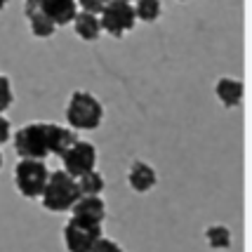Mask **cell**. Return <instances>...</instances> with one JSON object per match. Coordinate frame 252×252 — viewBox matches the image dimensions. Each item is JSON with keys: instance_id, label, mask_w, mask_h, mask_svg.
<instances>
[{"instance_id": "cell-19", "label": "cell", "mask_w": 252, "mask_h": 252, "mask_svg": "<svg viewBox=\"0 0 252 252\" xmlns=\"http://www.w3.org/2000/svg\"><path fill=\"white\" fill-rule=\"evenodd\" d=\"M78 7L83 12H90V14H99V12L106 7V2L109 0H76Z\"/></svg>"}, {"instance_id": "cell-12", "label": "cell", "mask_w": 252, "mask_h": 252, "mask_svg": "<svg viewBox=\"0 0 252 252\" xmlns=\"http://www.w3.org/2000/svg\"><path fill=\"white\" fill-rule=\"evenodd\" d=\"M215 92H217V97L224 106H238L243 101V94H245V88H243L241 80H236V78H220L217 80V85H215Z\"/></svg>"}, {"instance_id": "cell-7", "label": "cell", "mask_w": 252, "mask_h": 252, "mask_svg": "<svg viewBox=\"0 0 252 252\" xmlns=\"http://www.w3.org/2000/svg\"><path fill=\"white\" fill-rule=\"evenodd\" d=\"M101 238V224H90L83 220H71L64 226V243L68 252H92L94 243Z\"/></svg>"}, {"instance_id": "cell-23", "label": "cell", "mask_w": 252, "mask_h": 252, "mask_svg": "<svg viewBox=\"0 0 252 252\" xmlns=\"http://www.w3.org/2000/svg\"><path fill=\"white\" fill-rule=\"evenodd\" d=\"M5 5H7V0H0V10H2V7H5Z\"/></svg>"}, {"instance_id": "cell-2", "label": "cell", "mask_w": 252, "mask_h": 252, "mask_svg": "<svg viewBox=\"0 0 252 252\" xmlns=\"http://www.w3.org/2000/svg\"><path fill=\"white\" fill-rule=\"evenodd\" d=\"M78 198H80V191H78V184L73 177L66 175L64 170L50 172L47 184H45L43 193H40V203H43L45 210H50V212H66V210L73 208V203Z\"/></svg>"}, {"instance_id": "cell-11", "label": "cell", "mask_w": 252, "mask_h": 252, "mask_svg": "<svg viewBox=\"0 0 252 252\" xmlns=\"http://www.w3.org/2000/svg\"><path fill=\"white\" fill-rule=\"evenodd\" d=\"M76 132L71 127H64V125H57V123H47V144H50V156H62L76 142Z\"/></svg>"}, {"instance_id": "cell-25", "label": "cell", "mask_w": 252, "mask_h": 252, "mask_svg": "<svg viewBox=\"0 0 252 252\" xmlns=\"http://www.w3.org/2000/svg\"><path fill=\"white\" fill-rule=\"evenodd\" d=\"M123 2H132V0H123Z\"/></svg>"}, {"instance_id": "cell-14", "label": "cell", "mask_w": 252, "mask_h": 252, "mask_svg": "<svg viewBox=\"0 0 252 252\" xmlns=\"http://www.w3.org/2000/svg\"><path fill=\"white\" fill-rule=\"evenodd\" d=\"M76 184H78L80 196H99V193L104 191V177L99 175L97 170H92V172H88V175L78 177Z\"/></svg>"}, {"instance_id": "cell-18", "label": "cell", "mask_w": 252, "mask_h": 252, "mask_svg": "<svg viewBox=\"0 0 252 252\" xmlns=\"http://www.w3.org/2000/svg\"><path fill=\"white\" fill-rule=\"evenodd\" d=\"M14 101V92H12V83L7 76L0 73V116L10 109V104Z\"/></svg>"}, {"instance_id": "cell-8", "label": "cell", "mask_w": 252, "mask_h": 252, "mask_svg": "<svg viewBox=\"0 0 252 252\" xmlns=\"http://www.w3.org/2000/svg\"><path fill=\"white\" fill-rule=\"evenodd\" d=\"M71 217L90 221V224H104L106 205H104V200L99 196H80L73 203V208H71Z\"/></svg>"}, {"instance_id": "cell-21", "label": "cell", "mask_w": 252, "mask_h": 252, "mask_svg": "<svg viewBox=\"0 0 252 252\" xmlns=\"http://www.w3.org/2000/svg\"><path fill=\"white\" fill-rule=\"evenodd\" d=\"M5 142H10V121L5 116H0V146Z\"/></svg>"}, {"instance_id": "cell-5", "label": "cell", "mask_w": 252, "mask_h": 252, "mask_svg": "<svg viewBox=\"0 0 252 252\" xmlns=\"http://www.w3.org/2000/svg\"><path fill=\"white\" fill-rule=\"evenodd\" d=\"M47 165L43 160H29L22 158L17 167H14V184L19 189L24 198H38L43 193L45 184H47Z\"/></svg>"}, {"instance_id": "cell-17", "label": "cell", "mask_w": 252, "mask_h": 252, "mask_svg": "<svg viewBox=\"0 0 252 252\" xmlns=\"http://www.w3.org/2000/svg\"><path fill=\"white\" fill-rule=\"evenodd\" d=\"M205 238H208V245L212 250H226L231 248V231L221 224H212L205 231Z\"/></svg>"}, {"instance_id": "cell-9", "label": "cell", "mask_w": 252, "mask_h": 252, "mask_svg": "<svg viewBox=\"0 0 252 252\" xmlns=\"http://www.w3.org/2000/svg\"><path fill=\"white\" fill-rule=\"evenodd\" d=\"M40 12L45 17H50L55 26H66L78 14V2L76 0H40Z\"/></svg>"}, {"instance_id": "cell-24", "label": "cell", "mask_w": 252, "mask_h": 252, "mask_svg": "<svg viewBox=\"0 0 252 252\" xmlns=\"http://www.w3.org/2000/svg\"><path fill=\"white\" fill-rule=\"evenodd\" d=\"M0 167H2V154H0Z\"/></svg>"}, {"instance_id": "cell-1", "label": "cell", "mask_w": 252, "mask_h": 252, "mask_svg": "<svg viewBox=\"0 0 252 252\" xmlns=\"http://www.w3.org/2000/svg\"><path fill=\"white\" fill-rule=\"evenodd\" d=\"M104 121V106L92 92L76 90L66 104V123L71 130H97Z\"/></svg>"}, {"instance_id": "cell-22", "label": "cell", "mask_w": 252, "mask_h": 252, "mask_svg": "<svg viewBox=\"0 0 252 252\" xmlns=\"http://www.w3.org/2000/svg\"><path fill=\"white\" fill-rule=\"evenodd\" d=\"M40 10V0H24V14L31 17L33 12Z\"/></svg>"}, {"instance_id": "cell-16", "label": "cell", "mask_w": 252, "mask_h": 252, "mask_svg": "<svg viewBox=\"0 0 252 252\" xmlns=\"http://www.w3.org/2000/svg\"><path fill=\"white\" fill-rule=\"evenodd\" d=\"M132 7H134V17L139 22H149V24L156 22L160 17V12H163L160 0H137Z\"/></svg>"}, {"instance_id": "cell-10", "label": "cell", "mask_w": 252, "mask_h": 252, "mask_svg": "<svg viewBox=\"0 0 252 252\" xmlns=\"http://www.w3.org/2000/svg\"><path fill=\"white\" fill-rule=\"evenodd\" d=\"M156 182H158V175H156V170L149 163H144V160H134V163L130 165L127 184L132 187V191H137V193H146V191H151V189L156 187Z\"/></svg>"}, {"instance_id": "cell-20", "label": "cell", "mask_w": 252, "mask_h": 252, "mask_svg": "<svg viewBox=\"0 0 252 252\" xmlns=\"http://www.w3.org/2000/svg\"><path fill=\"white\" fill-rule=\"evenodd\" d=\"M92 252H123V248L116 241H111V238H104V236H101V238L94 243Z\"/></svg>"}, {"instance_id": "cell-6", "label": "cell", "mask_w": 252, "mask_h": 252, "mask_svg": "<svg viewBox=\"0 0 252 252\" xmlns=\"http://www.w3.org/2000/svg\"><path fill=\"white\" fill-rule=\"evenodd\" d=\"M59 158H62V163H64L66 175H71L73 179H78V177L88 175V172L94 170V165H97V149L90 142L76 139Z\"/></svg>"}, {"instance_id": "cell-15", "label": "cell", "mask_w": 252, "mask_h": 252, "mask_svg": "<svg viewBox=\"0 0 252 252\" xmlns=\"http://www.w3.org/2000/svg\"><path fill=\"white\" fill-rule=\"evenodd\" d=\"M29 26H31V33L35 38H52L57 31L55 22L50 19V17H45L43 12H33L31 17H29Z\"/></svg>"}, {"instance_id": "cell-13", "label": "cell", "mask_w": 252, "mask_h": 252, "mask_svg": "<svg viewBox=\"0 0 252 252\" xmlns=\"http://www.w3.org/2000/svg\"><path fill=\"white\" fill-rule=\"evenodd\" d=\"M73 29H76L78 38H83V40H97L99 35H101V26H99V17L97 14H90V12H83L78 10V14L73 17Z\"/></svg>"}, {"instance_id": "cell-3", "label": "cell", "mask_w": 252, "mask_h": 252, "mask_svg": "<svg viewBox=\"0 0 252 252\" xmlns=\"http://www.w3.org/2000/svg\"><path fill=\"white\" fill-rule=\"evenodd\" d=\"M14 151L29 158V160H43L50 156V144H47V123H29L14 132L12 137Z\"/></svg>"}, {"instance_id": "cell-4", "label": "cell", "mask_w": 252, "mask_h": 252, "mask_svg": "<svg viewBox=\"0 0 252 252\" xmlns=\"http://www.w3.org/2000/svg\"><path fill=\"white\" fill-rule=\"evenodd\" d=\"M137 24L134 17V7L132 2H123V0H109L106 7L99 12V26L101 31H106L113 38H123L125 33H130Z\"/></svg>"}]
</instances>
